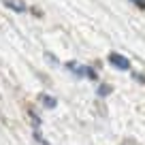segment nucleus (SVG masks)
<instances>
[{"label": "nucleus", "mask_w": 145, "mask_h": 145, "mask_svg": "<svg viewBox=\"0 0 145 145\" xmlns=\"http://www.w3.org/2000/svg\"><path fill=\"white\" fill-rule=\"evenodd\" d=\"M107 60H109V64L113 68H118V71H128V68H130V62H128L122 54H118V51H111V54L107 56Z\"/></svg>", "instance_id": "nucleus-1"}, {"label": "nucleus", "mask_w": 145, "mask_h": 145, "mask_svg": "<svg viewBox=\"0 0 145 145\" xmlns=\"http://www.w3.org/2000/svg\"><path fill=\"white\" fill-rule=\"evenodd\" d=\"M2 5L9 7V9H13V11H17V13H24V11H26L24 0H2Z\"/></svg>", "instance_id": "nucleus-2"}, {"label": "nucleus", "mask_w": 145, "mask_h": 145, "mask_svg": "<svg viewBox=\"0 0 145 145\" xmlns=\"http://www.w3.org/2000/svg\"><path fill=\"white\" fill-rule=\"evenodd\" d=\"M39 100H41V103L45 105L47 109H54V107H56V103H58V100H56L54 96H49V94H41V96H39Z\"/></svg>", "instance_id": "nucleus-3"}, {"label": "nucleus", "mask_w": 145, "mask_h": 145, "mask_svg": "<svg viewBox=\"0 0 145 145\" xmlns=\"http://www.w3.org/2000/svg\"><path fill=\"white\" fill-rule=\"evenodd\" d=\"M109 92H111V88H109V86H100L98 88V96H107Z\"/></svg>", "instance_id": "nucleus-4"}, {"label": "nucleus", "mask_w": 145, "mask_h": 145, "mask_svg": "<svg viewBox=\"0 0 145 145\" xmlns=\"http://www.w3.org/2000/svg\"><path fill=\"white\" fill-rule=\"evenodd\" d=\"M132 5H137L139 9H145V0H130Z\"/></svg>", "instance_id": "nucleus-5"}, {"label": "nucleus", "mask_w": 145, "mask_h": 145, "mask_svg": "<svg viewBox=\"0 0 145 145\" xmlns=\"http://www.w3.org/2000/svg\"><path fill=\"white\" fill-rule=\"evenodd\" d=\"M122 145H137V143H135V141H132V139H126V141H124Z\"/></svg>", "instance_id": "nucleus-6"}]
</instances>
